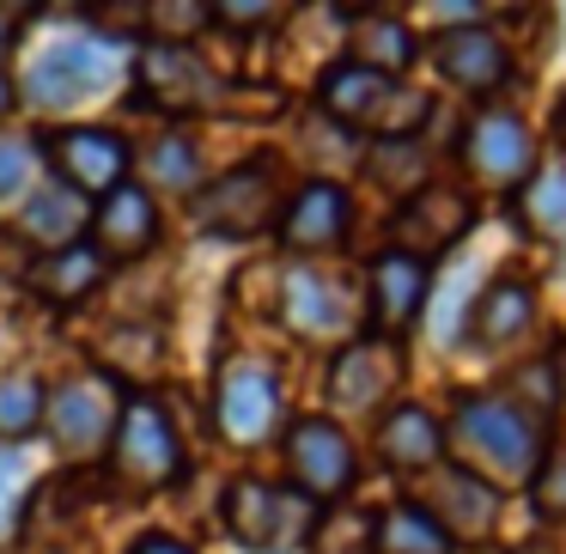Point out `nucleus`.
<instances>
[{"label":"nucleus","instance_id":"nucleus-4","mask_svg":"<svg viewBox=\"0 0 566 554\" xmlns=\"http://www.w3.org/2000/svg\"><path fill=\"white\" fill-rule=\"evenodd\" d=\"M111 457H116V469H123V481H135V488H147V493H153V488H171V481L184 475V445H177L165 408L147 403V396L123 403V420H116Z\"/></svg>","mask_w":566,"mask_h":554},{"label":"nucleus","instance_id":"nucleus-9","mask_svg":"<svg viewBox=\"0 0 566 554\" xmlns=\"http://www.w3.org/2000/svg\"><path fill=\"white\" fill-rule=\"evenodd\" d=\"M286 463H293V481L305 500H335V493L354 488V445L323 415L293 420V432H286Z\"/></svg>","mask_w":566,"mask_h":554},{"label":"nucleus","instance_id":"nucleus-22","mask_svg":"<svg viewBox=\"0 0 566 554\" xmlns=\"http://www.w3.org/2000/svg\"><path fill=\"white\" fill-rule=\"evenodd\" d=\"M378 451H384V463H396V469H432L444 457V427L415 403L390 408L384 427H378Z\"/></svg>","mask_w":566,"mask_h":554},{"label":"nucleus","instance_id":"nucleus-19","mask_svg":"<svg viewBox=\"0 0 566 554\" xmlns=\"http://www.w3.org/2000/svg\"><path fill=\"white\" fill-rule=\"evenodd\" d=\"M469 232V201L451 189H420L408 196V208L396 213V244H408V257L420 250H444Z\"/></svg>","mask_w":566,"mask_h":554},{"label":"nucleus","instance_id":"nucleus-34","mask_svg":"<svg viewBox=\"0 0 566 554\" xmlns=\"http://www.w3.org/2000/svg\"><path fill=\"white\" fill-rule=\"evenodd\" d=\"M128 554H189V548H184V542H177V536H140V542H135V548H128Z\"/></svg>","mask_w":566,"mask_h":554},{"label":"nucleus","instance_id":"nucleus-13","mask_svg":"<svg viewBox=\"0 0 566 554\" xmlns=\"http://www.w3.org/2000/svg\"><path fill=\"white\" fill-rule=\"evenodd\" d=\"M50 165L62 171V184L74 196H111V189H123L128 147L116 135H104V128H55Z\"/></svg>","mask_w":566,"mask_h":554},{"label":"nucleus","instance_id":"nucleus-23","mask_svg":"<svg viewBox=\"0 0 566 554\" xmlns=\"http://www.w3.org/2000/svg\"><path fill=\"white\" fill-rule=\"evenodd\" d=\"M98 281H104V257L92 244L50 250V257L31 269V293L50 299V305H80L86 293H98Z\"/></svg>","mask_w":566,"mask_h":554},{"label":"nucleus","instance_id":"nucleus-1","mask_svg":"<svg viewBox=\"0 0 566 554\" xmlns=\"http://www.w3.org/2000/svg\"><path fill=\"white\" fill-rule=\"evenodd\" d=\"M451 439L475 457L488 475L500 481H536V463H542V427L512 408L505 396H463L457 403V420H451Z\"/></svg>","mask_w":566,"mask_h":554},{"label":"nucleus","instance_id":"nucleus-17","mask_svg":"<svg viewBox=\"0 0 566 554\" xmlns=\"http://www.w3.org/2000/svg\"><path fill=\"white\" fill-rule=\"evenodd\" d=\"M396 378H402V347L396 342H354V347H342V359H335L329 396L342 408H371L378 396L396 390Z\"/></svg>","mask_w":566,"mask_h":554},{"label":"nucleus","instance_id":"nucleus-33","mask_svg":"<svg viewBox=\"0 0 566 554\" xmlns=\"http://www.w3.org/2000/svg\"><path fill=\"white\" fill-rule=\"evenodd\" d=\"M213 19L220 25H262V19H274L269 0H226V7H213Z\"/></svg>","mask_w":566,"mask_h":554},{"label":"nucleus","instance_id":"nucleus-36","mask_svg":"<svg viewBox=\"0 0 566 554\" xmlns=\"http://www.w3.org/2000/svg\"><path fill=\"white\" fill-rule=\"evenodd\" d=\"M7 43H13V25H7V13H0V55H7Z\"/></svg>","mask_w":566,"mask_h":554},{"label":"nucleus","instance_id":"nucleus-30","mask_svg":"<svg viewBox=\"0 0 566 554\" xmlns=\"http://www.w3.org/2000/svg\"><path fill=\"white\" fill-rule=\"evenodd\" d=\"M25 481H31V469H25V451H0V542L19 530V512H25Z\"/></svg>","mask_w":566,"mask_h":554},{"label":"nucleus","instance_id":"nucleus-28","mask_svg":"<svg viewBox=\"0 0 566 554\" xmlns=\"http://www.w3.org/2000/svg\"><path fill=\"white\" fill-rule=\"evenodd\" d=\"M43 420V390H38V378H7L0 384V439H25L31 427Z\"/></svg>","mask_w":566,"mask_h":554},{"label":"nucleus","instance_id":"nucleus-8","mask_svg":"<svg viewBox=\"0 0 566 554\" xmlns=\"http://www.w3.org/2000/svg\"><path fill=\"white\" fill-rule=\"evenodd\" d=\"M140 92H147V104H159L171 116H196L226 98V80L189 43H147L140 50Z\"/></svg>","mask_w":566,"mask_h":554},{"label":"nucleus","instance_id":"nucleus-25","mask_svg":"<svg viewBox=\"0 0 566 554\" xmlns=\"http://www.w3.org/2000/svg\"><path fill=\"white\" fill-rule=\"evenodd\" d=\"M371 554H451V536L432 524L427 505H390L371 524Z\"/></svg>","mask_w":566,"mask_h":554},{"label":"nucleus","instance_id":"nucleus-6","mask_svg":"<svg viewBox=\"0 0 566 554\" xmlns=\"http://www.w3.org/2000/svg\"><path fill=\"white\" fill-rule=\"evenodd\" d=\"M274 201H281L274 196V165H238V171L213 177L201 196H189V213L213 238H256L274 220Z\"/></svg>","mask_w":566,"mask_h":554},{"label":"nucleus","instance_id":"nucleus-21","mask_svg":"<svg viewBox=\"0 0 566 554\" xmlns=\"http://www.w3.org/2000/svg\"><path fill=\"white\" fill-rule=\"evenodd\" d=\"M342 232H347V196L335 184L298 189L286 220H281L286 250H329V244H342Z\"/></svg>","mask_w":566,"mask_h":554},{"label":"nucleus","instance_id":"nucleus-24","mask_svg":"<svg viewBox=\"0 0 566 554\" xmlns=\"http://www.w3.org/2000/svg\"><path fill=\"white\" fill-rule=\"evenodd\" d=\"M25 238H38L43 250H67V244H80V232H86V201L74 196V189H43V196H31L25 201Z\"/></svg>","mask_w":566,"mask_h":554},{"label":"nucleus","instance_id":"nucleus-5","mask_svg":"<svg viewBox=\"0 0 566 554\" xmlns=\"http://www.w3.org/2000/svg\"><path fill=\"white\" fill-rule=\"evenodd\" d=\"M43 420H50V439L62 457H98L104 445L116 439V420H123V396H116L111 378H74L43 403Z\"/></svg>","mask_w":566,"mask_h":554},{"label":"nucleus","instance_id":"nucleus-14","mask_svg":"<svg viewBox=\"0 0 566 554\" xmlns=\"http://www.w3.org/2000/svg\"><path fill=\"white\" fill-rule=\"evenodd\" d=\"M500 518V493L488 475L475 469H439V488H432V524L451 542H481Z\"/></svg>","mask_w":566,"mask_h":554},{"label":"nucleus","instance_id":"nucleus-20","mask_svg":"<svg viewBox=\"0 0 566 554\" xmlns=\"http://www.w3.org/2000/svg\"><path fill=\"white\" fill-rule=\"evenodd\" d=\"M530 323H536V293H530V281L505 274V281H493L488 293L475 299L469 335H475L481 347H512V342H524Z\"/></svg>","mask_w":566,"mask_h":554},{"label":"nucleus","instance_id":"nucleus-29","mask_svg":"<svg viewBox=\"0 0 566 554\" xmlns=\"http://www.w3.org/2000/svg\"><path fill=\"white\" fill-rule=\"evenodd\" d=\"M147 184L171 189V196H189V189H196V147H184V140H159V147L147 153Z\"/></svg>","mask_w":566,"mask_h":554},{"label":"nucleus","instance_id":"nucleus-35","mask_svg":"<svg viewBox=\"0 0 566 554\" xmlns=\"http://www.w3.org/2000/svg\"><path fill=\"white\" fill-rule=\"evenodd\" d=\"M554 403H566V347L554 354Z\"/></svg>","mask_w":566,"mask_h":554},{"label":"nucleus","instance_id":"nucleus-37","mask_svg":"<svg viewBox=\"0 0 566 554\" xmlns=\"http://www.w3.org/2000/svg\"><path fill=\"white\" fill-rule=\"evenodd\" d=\"M554 128H560V140H566V98H560V111H554Z\"/></svg>","mask_w":566,"mask_h":554},{"label":"nucleus","instance_id":"nucleus-15","mask_svg":"<svg viewBox=\"0 0 566 554\" xmlns=\"http://www.w3.org/2000/svg\"><path fill=\"white\" fill-rule=\"evenodd\" d=\"M432 62H439L444 80H457V86L469 92H493L505 80V43L493 38L488 25H451L439 31V43H432Z\"/></svg>","mask_w":566,"mask_h":554},{"label":"nucleus","instance_id":"nucleus-32","mask_svg":"<svg viewBox=\"0 0 566 554\" xmlns=\"http://www.w3.org/2000/svg\"><path fill=\"white\" fill-rule=\"evenodd\" d=\"M530 500H536V512H548V518H566V457H560V463H548V475H536V488H530Z\"/></svg>","mask_w":566,"mask_h":554},{"label":"nucleus","instance_id":"nucleus-10","mask_svg":"<svg viewBox=\"0 0 566 554\" xmlns=\"http://www.w3.org/2000/svg\"><path fill=\"white\" fill-rule=\"evenodd\" d=\"M213 415H220V432L232 445H262L281 415V384L262 359H232L220 372V390H213Z\"/></svg>","mask_w":566,"mask_h":554},{"label":"nucleus","instance_id":"nucleus-39","mask_svg":"<svg viewBox=\"0 0 566 554\" xmlns=\"http://www.w3.org/2000/svg\"><path fill=\"white\" fill-rule=\"evenodd\" d=\"M512 554H536V548H512Z\"/></svg>","mask_w":566,"mask_h":554},{"label":"nucleus","instance_id":"nucleus-31","mask_svg":"<svg viewBox=\"0 0 566 554\" xmlns=\"http://www.w3.org/2000/svg\"><path fill=\"white\" fill-rule=\"evenodd\" d=\"M25 177H31V147L25 140H0V201L25 196Z\"/></svg>","mask_w":566,"mask_h":554},{"label":"nucleus","instance_id":"nucleus-26","mask_svg":"<svg viewBox=\"0 0 566 554\" xmlns=\"http://www.w3.org/2000/svg\"><path fill=\"white\" fill-rule=\"evenodd\" d=\"M354 50H359V67H371V74H402V67L415 62L408 25L402 19H384V13L354 19Z\"/></svg>","mask_w":566,"mask_h":554},{"label":"nucleus","instance_id":"nucleus-12","mask_svg":"<svg viewBox=\"0 0 566 554\" xmlns=\"http://www.w3.org/2000/svg\"><path fill=\"white\" fill-rule=\"evenodd\" d=\"M463 159H469V171H475V184L517 189L530 177V165H536V147H530L524 123H517L512 111H488V116H475V123H469Z\"/></svg>","mask_w":566,"mask_h":554},{"label":"nucleus","instance_id":"nucleus-38","mask_svg":"<svg viewBox=\"0 0 566 554\" xmlns=\"http://www.w3.org/2000/svg\"><path fill=\"white\" fill-rule=\"evenodd\" d=\"M7 104H13V92H7V80H0V116H7Z\"/></svg>","mask_w":566,"mask_h":554},{"label":"nucleus","instance_id":"nucleus-16","mask_svg":"<svg viewBox=\"0 0 566 554\" xmlns=\"http://www.w3.org/2000/svg\"><path fill=\"white\" fill-rule=\"evenodd\" d=\"M427 305V262L408 257V250H384L371 262V323L378 330H408Z\"/></svg>","mask_w":566,"mask_h":554},{"label":"nucleus","instance_id":"nucleus-7","mask_svg":"<svg viewBox=\"0 0 566 554\" xmlns=\"http://www.w3.org/2000/svg\"><path fill=\"white\" fill-rule=\"evenodd\" d=\"M116 74H123V55H116L111 43H55L50 55L31 62L25 92H31V104H43V111H74V104H86L92 92L111 86Z\"/></svg>","mask_w":566,"mask_h":554},{"label":"nucleus","instance_id":"nucleus-18","mask_svg":"<svg viewBox=\"0 0 566 554\" xmlns=\"http://www.w3.org/2000/svg\"><path fill=\"white\" fill-rule=\"evenodd\" d=\"M92 238H98V257H140V250L159 238V208H153L147 189L123 184L104 196V208L92 213Z\"/></svg>","mask_w":566,"mask_h":554},{"label":"nucleus","instance_id":"nucleus-2","mask_svg":"<svg viewBox=\"0 0 566 554\" xmlns=\"http://www.w3.org/2000/svg\"><path fill=\"white\" fill-rule=\"evenodd\" d=\"M323 111L347 128H371V135H408V128L427 123V98L420 92L396 86L390 74H371L359 62L323 74Z\"/></svg>","mask_w":566,"mask_h":554},{"label":"nucleus","instance_id":"nucleus-27","mask_svg":"<svg viewBox=\"0 0 566 554\" xmlns=\"http://www.w3.org/2000/svg\"><path fill=\"white\" fill-rule=\"evenodd\" d=\"M517 213H524V232L560 238L566 232V165L536 171V184H524V196H517Z\"/></svg>","mask_w":566,"mask_h":554},{"label":"nucleus","instance_id":"nucleus-3","mask_svg":"<svg viewBox=\"0 0 566 554\" xmlns=\"http://www.w3.org/2000/svg\"><path fill=\"white\" fill-rule=\"evenodd\" d=\"M226 524L244 548H293L317 530V500L293 488H269L256 475H238L226 488Z\"/></svg>","mask_w":566,"mask_h":554},{"label":"nucleus","instance_id":"nucleus-11","mask_svg":"<svg viewBox=\"0 0 566 554\" xmlns=\"http://www.w3.org/2000/svg\"><path fill=\"white\" fill-rule=\"evenodd\" d=\"M281 317L293 323L298 335H311V342H342V335H354V323H359V311H354V299H347V281L342 274H329V269H293L286 274V286H281Z\"/></svg>","mask_w":566,"mask_h":554}]
</instances>
